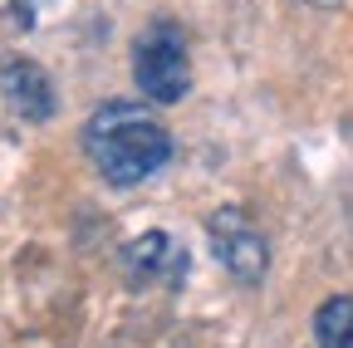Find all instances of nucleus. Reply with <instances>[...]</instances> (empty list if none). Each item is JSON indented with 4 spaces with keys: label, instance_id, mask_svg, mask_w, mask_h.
<instances>
[{
    "label": "nucleus",
    "instance_id": "20e7f679",
    "mask_svg": "<svg viewBox=\"0 0 353 348\" xmlns=\"http://www.w3.org/2000/svg\"><path fill=\"white\" fill-rule=\"evenodd\" d=\"M123 275H128V285H162V289H172V285H182V275H187V245L176 240V236H167V231H143V236H132L128 245H123Z\"/></svg>",
    "mask_w": 353,
    "mask_h": 348
},
{
    "label": "nucleus",
    "instance_id": "0eeeda50",
    "mask_svg": "<svg viewBox=\"0 0 353 348\" xmlns=\"http://www.w3.org/2000/svg\"><path fill=\"white\" fill-rule=\"evenodd\" d=\"M314 6H334V0H314Z\"/></svg>",
    "mask_w": 353,
    "mask_h": 348
},
{
    "label": "nucleus",
    "instance_id": "f257e3e1",
    "mask_svg": "<svg viewBox=\"0 0 353 348\" xmlns=\"http://www.w3.org/2000/svg\"><path fill=\"white\" fill-rule=\"evenodd\" d=\"M83 152H88V162H94V172L103 182L138 187V182L152 177L157 167H167L172 133L143 103L113 99V103L88 113V123H83Z\"/></svg>",
    "mask_w": 353,
    "mask_h": 348
},
{
    "label": "nucleus",
    "instance_id": "f03ea898",
    "mask_svg": "<svg viewBox=\"0 0 353 348\" xmlns=\"http://www.w3.org/2000/svg\"><path fill=\"white\" fill-rule=\"evenodd\" d=\"M132 79L152 103H176L192 89V64H187V34L157 20L138 34L132 45Z\"/></svg>",
    "mask_w": 353,
    "mask_h": 348
},
{
    "label": "nucleus",
    "instance_id": "423d86ee",
    "mask_svg": "<svg viewBox=\"0 0 353 348\" xmlns=\"http://www.w3.org/2000/svg\"><path fill=\"white\" fill-rule=\"evenodd\" d=\"M314 338H319V348H353V294H334L319 304Z\"/></svg>",
    "mask_w": 353,
    "mask_h": 348
},
{
    "label": "nucleus",
    "instance_id": "39448f33",
    "mask_svg": "<svg viewBox=\"0 0 353 348\" xmlns=\"http://www.w3.org/2000/svg\"><path fill=\"white\" fill-rule=\"evenodd\" d=\"M0 89H6V103H10L15 118H25V123L54 118L50 74H44L34 59H6V64H0Z\"/></svg>",
    "mask_w": 353,
    "mask_h": 348
},
{
    "label": "nucleus",
    "instance_id": "7ed1b4c3",
    "mask_svg": "<svg viewBox=\"0 0 353 348\" xmlns=\"http://www.w3.org/2000/svg\"><path fill=\"white\" fill-rule=\"evenodd\" d=\"M206 231H211V250H216L221 265H226L241 285H260L265 265H270V245H265V236L250 226V216L241 206H221L206 221Z\"/></svg>",
    "mask_w": 353,
    "mask_h": 348
}]
</instances>
